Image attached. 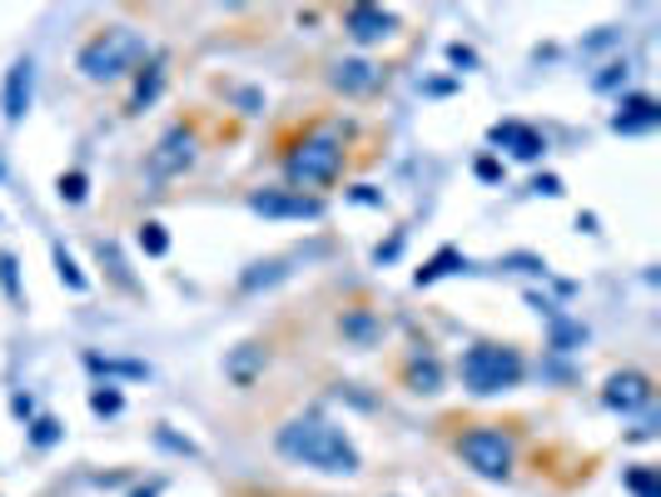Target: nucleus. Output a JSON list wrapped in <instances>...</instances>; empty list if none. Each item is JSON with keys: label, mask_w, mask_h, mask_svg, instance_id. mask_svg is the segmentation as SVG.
<instances>
[{"label": "nucleus", "mask_w": 661, "mask_h": 497, "mask_svg": "<svg viewBox=\"0 0 661 497\" xmlns=\"http://www.w3.org/2000/svg\"><path fill=\"white\" fill-rule=\"evenodd\" d=\"M274 443H279V453L289 463H304V468H318V473H344V478H354V473L364 468L354 438H348V433L338 428L334 418H324V414L289 418Z\"/></svg>", "instance_id": "obj_1"}, {"label": "nucleus", "mask_w": 661, "mask_h": 497, "mask_svg": "<svg viewBox=\"0 0 661 497\" xmlns=\"http://www.w3.org/2000/svg\"><path fill=\"white\" fill-rule=\"evenodd\" d=\"M145 60H149V46H145L140 30L105 26V30H95V36L80 46L75 66H80L85 80H125V76H135Z\"/></svg>", "instance_id": "obj_2"}, {"label": "nucleus", "mask_w": 661, "mask_h": 497, "mask_svg": "<svg viewBox=\"0 0 661 497\" xmlns=\"http://www.w3.org/2000/svg\"><path fill=\"white\" fill-rule=\"evenodd\" d=\"M344 160H348L344 135H338L334 125H318V130H308L304 140L284 155V175H289V185L298 195H304V189H328L344 175Z\"/></svg>", "instance_id": "obj_3"}, {"label": "nucleus", "mask_w": 661, "mask_h": 497, "mask_svg": "<svg viewBox=\"0 0 661 497\" xmlns=\"http://www.w3.org/2000/svg\"><path fill=\"white\" fill-rule=\"evenodd\" d=\"M457 374H463L467 394L487 398V394H507V388H517L522 374H527V364H522V354L513 344H473L463 354V364H457Z\"/></svg>", "instance_id": "obj_4"}, {"label": "nucleus", "mask_w": 661, "mask_h": 497, "mask_svg": "<svg viewBox=\"0 0 661 497\" xmlns=\"http://www.w3.org/2000/svg\"><path fill=\"white\" fill-rule=\"evenodd\" d=\"M457 458L487 483H507L513 478V438H507L497 423H477L457 438Z\"/></svg>", "instance_id": "obj_5"}, {"label": "nucleus", "mask_w": 661, "mask_h": 497, "mask_svg": "<svg viewBox=\"0 0 661 497\" xmlns=\"http://www.w3.org/2000/svg\"><path fill=\"white\" fill-rule=\"evenodd\" d=\"M195 155H199V135L189 130V125H175V130L155 145V155H149V179H179L195 165Z\"/></svg>", "instance_id": "obj_6"}, {"label": "nucleus", "mask_w": 661, "mask_h": 497, "mask_svg": "<svg viewBox=\"0 0 661 497\" xmlns=\"http://www.w3.org/2000/svg\"><path fill=\"white\" fill-rule=\"evenodd\" d=\"M249 209L264 219H318L324 205L314 195H298V189H254Z\"/></svg>", "instance_id": "obj_7"}, {"label": "nucleus", "mask_w": 661, "mask_h": 497, "mask_svg": "<svg viewBox=\"0 0 661 497\" xmlns=\"http://www.w3.org/2000/svg\"><path fill=\"white\" fill-rule=\"evenodd\" d=\"M602 404L612 408V414H642V408L652 404V378H647L642 368H622V374L606 378Z\"/></svg>", "instance_id": "obj_8"}, {"label": "nucleus", "mask_w": 661, "mask_h": 497, "mask_svg": "<svg viewBox=\"0 0 661 497\" xmlns=\"http://www.w3.org/2000/svg\"><path fill=\"white\" fill-rule=\"evenodd\" d=\"M344 30L358 40V46H373V40H388L398 30V16L378 6H348L344 10Z\"/></svg>", "instance_id": "obj_9"}, {"label": "nucleus", "mask_w": 661, "mask_h": 497, "mask_svg": "<svg viewBox=\"0 0 661 497\" xmlns=\"http://www.w3.org/2000/svg\"><path fill=\"white\" fill-rule=\"evenodd\" d=\"M30 95H36V60H16V66L6 70V95H0V105H6V120L20 125L30 110Z\"/></svg>", "instance_id": "obj_10"}, {"label": "nucleus", "mask_w": 661, "mask_h": 497, "mask_svg": "<svg viewBox=\"0 0 661 497\" xmlns=\"http://www.w3.org/2000/svg\"><path fill=\"white\" fill-rule=\"evenodd\" d=\"M493 145H503L513 160H542L547 155V140H542L532 125H522V120H503V125H493V135H487Z\"/></svg>", "instance_id": "obj_11"}, {"label": "nucleus", "mask_w": 661, "mask_h": 497, "mask_svg": "<svg viewBox=\"0 0 661 497\" xmlns=\"http://www.w3.org/2000/svg\"><path fill=\"white\" fill-rule=\"evenodd\" d=\"M657 125H661V105L652 95H632V100H622L612 115L616 135H642V130H657Z\"/></svg>", "instance_id": "obj_12"}, {"label": "nucleus", "mask_w": 661, "mask_h": 497, "mask_svg": "<svg viewBox=\"0 0 661 497\" xmlns=\"http://www.w3.org/2000/svg\"><path fill=\"white\" fill-rule=\"evenodd\" d=\"M334 85L344 95H364L378 85V66L373 60H344V66H334Z\"/></svg>", "instance_id": "obj_13"}, {"label": "nucleus", "mask_w": 661, "mask_h": 497, "mask_svg": "<svg viewBox=\"0 0 661 497\" xmlns=\"http://www.w3.org/2000/svg\"><path fill=\"white\" fill-rule=\"evenodd\" d=\"M403 384H408L413 394H438V388H443V364L433 354L413 358V364L403 368Z\"/></svg>", "instance_id": "obj_14"}, {"label": "nucleus", "mask_w": 661, "mask_h": 497, "mask_svg": "<svg viewBox=\"0 0 661 497\" xmlns=\"http://www.w3.org/2000/svg\"><path fill=\"white\" fill-rule=\"evenodd\" d=\"M165 90V56H155L145 70H135V95H130V110H145L155 105V95Z\"/></svg>", "instance_id": "obj_15"}, {"label": "nucleus", "mask_w": 661, "mask_h": 497, "mask_svg": "<svg viewBox=\"0 0 661 497\" xmlns=\"http://www.w3.org/2000/svg\"><path fill=\"white\" fill-rule=\"evenodd\" d=\"M378 319H373V314L368 309H348L344 314V338H354V344L358 348H373V344H378Z\"/></svg>", "instance_id": "obj_16"}, {"label": "nucleus", "mask_w": 661, "mask_h": 497, "mask_svg": "<svg viewBox=\"0 0 661 497\" xmlns=\"http://www.w3.org/2000/svg\"><path fill=\"white\" fill-rule=\"evenodd\" d=\"M279 279H289V269H284V259H269V264H254L239 279V289L254 294V289H269V284H279Z\"/></svg>", "instance_id": "obj_17"}, {"label": "nucleus", "mask_w": 661, "mask_h": 497, "mask_svg": "<svg viewBox=\"0 0 661 497\" xmlns=\"http://www.w3.org/2000/svg\"><path fill=\"white\" fill-rule=\"evenodd\" d=\"M463 264H467V259H463V254H457V249H438V254H433V259L418 269V284H438L443 274L463 269Z\"/></svg>", "instance_id": "obj_18"}, {"label": "nucleus", "mask_w": 661, "mask_h": 497, "mask_svg": "<svg viewBox=\"0 0 661 497\" xmlns=\"http://www.w3.org/2000/svg\"><path fill=\"white\" fill-rule=\"evenodd\" d=\"M259 364H264V348H259V344H244V354L229 358V378H234V384H249Z\"/></svg>", "instance_id": "obj_19"}, {"label": "nucleus", "mask_w": 661, "mask_h": 497, "mask_svg": "<svg viewBox=\"0 0 661 497\" xmlns=\"http://www.w3.org/2000/svg\"><path fill=\"white\" fill-rule=\"evenodd\" d=\"M85 364L95 368V374H120V378H149L145 364H120V358H100V354H85Z\"/></svg>", "instance_id": "obj_20"}, {"label": "nucleus", "mask_w": 661, "mask_h": 497, "mask_svg": "<svg viewBox=\"0 0 661 497\" xmlns=\"http://www.w3.org/2000/svg\"><path fill=\"white\" fill-rule=\"evenodd\" d=\"M60 199H66V205H80V199H85V189H90V179H85L80 175V169H70V175H60Z\"/></svg>", "instance_id": "obj_21"}, {"label": "nucleus", "mask_w": 661, "mask_h": 497, "mask_svg": "<svg viewBox=\"0 0 661 497\" xmlns=\"http://www.w3.org/2000/svg\"><path fill=\"white\" fill-rule=\"evenodd\" d=\"M90 408H95V414H105V418H115L125 408V398L115 394L110 384H105V388H95V394H90Z\"/></svg>", "instance_id": "obj_22"}, {"label": "nucleus", "mask_w": 661, "mask_h": 497, "mask_svg": "<svg viewBox=\"0 0 661 497\" xmlns=\"http://www.w3.org/2000/svg\"><path fill=\"white\" fill-rule=\"evenodd\" d=\"M50 254H56V274H60V279H66V284H70V289H75V294H80V289H85V274H80V269H75V259H70V254H66V249H60V245H56V249H50Z\"/></svg>", "instance_id": "obj_23"}, {"label": "nucleus", "mask_w": 661, "mask_h": 497, "mask_svg": "<svg viewBox=\"0 0 661 497\" xmlns=\"http://www.w3.org/2000/svg\"><path fill=\"white\" fill-rule=\"evenodd\" d=\"M140 249H145V254H165V249H169L165 225H155V219H149V225H140Z\"/></svg>", "instance_id": "obj_24"}, {"label": "nucleus", "mask_w": 661, "mask_h": 497, "mask_svg": "<svg viewBox=\"0 0 661 497\" xmlns=\"http://www.w3.org/2000/svg\"><path fill=\"white\" fill-rule=\"evenodd\" d=\"M0 284H6V299L20 304V274H16V254H0Z\"/></svg>", "instance_id": "obj_25"}, {"label": "nucleus", "mask_w": 661, "mask_h": 497, "mask_svg": "<svg viewBox=\"0 0 661 497\" xmlns=\"http://www.w3.org/2000/svg\"><path fill=\"white\" fill-rule=\"evenodd\" d=\"M627 488H632L637 497H657V473H652V468L627 473Z\"/></svg>", "instance_id": "obj_26"}, {"label": "nucleus", "mask_w": 661, "mask_h": 497, "mask_svg": "<svg viewBox=\"0 0 661 497\" xmlns=\"http://www.w3.org/2000/svg\"><path fill=\"white\" fill-rule=\"evenodd\" d=\"M56 438H60V423H56V418H40L36 433H30V443H36V448H50Z\"/></svg>", "instance_id": "obj_27"}, {"label": "nucleus", "mask_w": 661, "mask_h": 497, "mask_svg": "<svg viewBox=\"0 0 661 497\" xmlns=\"http://www.w3.org/2000/svg\"><path fill=\"white\" fill-rule=\"evenodd\" d=\"M0 179H6V160H0Z\"/></svg>", "instance_id": "obj_28"}]
</instances>
